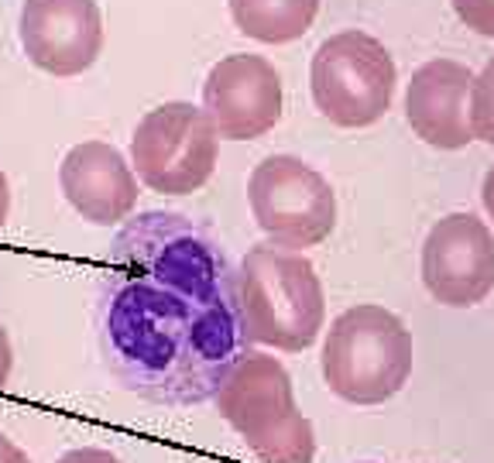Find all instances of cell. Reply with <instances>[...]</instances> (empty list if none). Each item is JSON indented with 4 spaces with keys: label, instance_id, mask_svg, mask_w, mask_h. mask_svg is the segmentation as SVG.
Segmentation results:
<instances>
[{
    "label": "cell",
    "instance_id": "obj_1",
    "mask_svg": "<svg viewBox=\"0 0 494 463\" xmlns=\"http://www.w3.org/2000/svg\"><path fill=\"white\" fill-rule=\"evenodd\" d=\"M97 330L113 381L172 408L213 401L227 370L254 347L223 244L172 209L127 216L113 234Z\"/></svg>",
    "mask_w": 494,
    "mask_h": 463
},
{
    "label": "cell",
    "instance_id": "obj_2",
    "mask_svg": "<svg viewBox=\"0 0 494 463\" xmlns=\"http://www.w3.org/2000/svg\"><path fill=\"white\" fill-rule=\"evenodd\" d=\"M237 295L254 347L302 354L326 330V292L302 251L272 240L251 247L237 265Z\"/></svg>",
    "mask_w": 494,
    "mask_h": 463
},
{
    "label": "cell",
    "instance_id": "obj_3",
    "mask_svg": "<svg viewBox=\"0 0 494 463\" xmlns=\"http://www.w3.org/2000/svg\"><path fill=\"white\" fill-rule=\"evenodd\" d=\"M220 419L261 463H312L316 429L296 401V384L285 364L265 350H247L216 395Z\"/></svg>",
    "mask_w": 494,
    "mask_h": 463
},
{
    "label": "cell",
    "instance_id": "obj_4",
    "mask_svg": "<svg viewBox=\"0 0 494 463\" xmlns=\"http://www.w3.org/2000/svg\"><path fill=\"white\" fill-rule=\"evenodd\" d=\"M412 333L401 316L378 305L361 302L343 309L319 350V370L326 388L347 405H385L412 377Z\"/></svg>",
    "mask_w": 494,
    "mask_h": 463
},
{
    "label": "cell",
    "instance_id": "obj_5",
    "mask_svg": "<svg viewBox=\"0 0 494 463\" xmlns=\"http://www.w3.org/2000/svg\"><path fill=\"white\" fill-rule=\"evenodd\" d=\"M395 83L398 69L392 52L361 28L330 35L316 48L309 66V90L316 110L343 131L378 124L392 110Z\"/></svg>",
    "mask_w": 494,
    "mask_h": 463
},
{
    "label": "cell",
    "instance_id": "obj_6",
    "mask_svg": "<svg viewBox=\"0 0 494 463\" xmlns=\"http://www.w3.org/2000/svg\"><path fill=\"white\" fill-rule=\"evenodd\" d=\"M220 134L206 110L186 100H169L148 110L131 138V169L137 182L158 196H193L213 179Z\"/></svg>",
    "mask_w": 494,
    "mask_h": 463
},
{
    "label": "cell",
    "instance_id": "obj_7",
    "mask_svg": "<svg viewBox=\"0 0 494 463\" xmlns=\"http://www.w3.org/2000/svg\"><path fill=\"white\" fill-rule=\"evenodd\" d=\"M247 206L261 234L289 251L323 244L336 230L330 179L296 155H268L247 179Z\"/></svg>",
    "mask_w": 494,
    "mask_h": 463
},
{
    "label": "cell",
    "instance_id": "obj_8",
    "mask_svg": "<svg viewBox=\"0 0 494 463\" xmlns=\"http://www.w3.org/2000/svg\"><path fill=\"white\" fill-rule=\"evenodd\" d=\"M422 285L439 305H481L494 292V230L474 213L439 216L422 240Z\"/></svg>",
    "mask_w": 494,
    "mask_h": 463
},
{
    "label": "cell",
    "instance_id": "obj_9",
    "mask_svg": "<svg viewBox=\"0 0 494 463\" xmlns=\"http://www.w3.org/2000/svg\"><path fill=\"white\" fill-rule=\"evenodd\" d=\"M282 76L265 55H223L202 83V110L220 141H254L282 120Z\"/></svg>",
    "mask_w": 494,
    "mask_h": 463
},
{
    "label": "cell",
    "instance_id": "obj_10",
    "mask_svg": "<svg viewBox=\"0 0 494 463\" xmlns=\"http://www.w3.org/2000/svg\"><path fill=\"white\" fill-rule=\"evenodd\" d=\"M21 52L55 79L83 76L103 52V14L97 0H24L17 17Z\"/></svg>",
    "mask_w": 494,
    "mask_h": 463
},
{
    "label": "cell",
    "instance_id": "obj_11",
    "mask_svg": "<svg viewBox=\"0 0 494 463\" xmlns=\"http://www.w3.org/2000/svg\"><path fill=\"white\" fill-rule=\"evenodd\" d=\"M66 202L93 227H120L141 196V182L120 148L106 141H79L59 165Z\"/></svg>",
    "mask_w": 494,
    "mask_h": 463
},
{
    "label": "cell",
    "instance_id": "obj_12",
    "mask_svg": "<svg viewBox=\"0 0 494 463\" xmlns=\"http://www.w3.org/2000/svg\"><path fill=\"white\" fill-rule=\"evenodd\" d=\"M474 73L453 59H429L412 73L405 90V120L429 148L460 151L474 141L471 131Z\"/></svg>",
    "mask_w": 494,
    "mask_h": 463
},
{
    "label": "cell",
    "instance_id": "obj_13",
    "mask_svg": "<svg viewBox=\"0 0 494 463\" xmlns=\"http://www.w3.org/2000/svg\"><path fill=\"white\" fill-rule=\"evenodd\" d=\"M240 35L261 45H289L302 38L323 0H227Z\"/></svg>",
    "mask_w": 494,
    "mask_h": 463
},
{
    "label": "cell",
    "instance_id": "obj_14",
    "mask_svg": "<svg viewBox=\"0 0 494 463\" xmlns=\"http://www.w3.org/2000/svg\"><path fill=\"white\" fill-rule=\"evenodd\" d=\"M471 131L477 141L494 144V59L474 76L471 86Z\"/></svg>",
    "mask_w": 494,
    "mask_h": 463
},
{
    "label": "cell",
    "instance_id": "obj_15",
    "mask_svg": "<svg viewBox=\"0 0 494 463\" xmlns=\"http://www.w3.org/2000/svg\"><path fill=\"white\" fill-rule=\"evenodd\" d=\"M453 10L471 31L494 38V0H453Z\"/></svg>",
    "mask_w": 494,
    "mask_h": 463
},
{
    "label": "cell",
    "instance_id": "obj_16",
    "mask_svg": "<svg viewBox=\"0 0 494 463\" xmlns=\"http://www.w3.org/2000/svg\"><path fill=\"white\" fill-rule=\"evenodd\" d=\"M55 463H124L117 453L103 450V446H76V450H66Z\"/></svg>",
    "mask_w": 494,
    "mask_h": 463
},
{
    "label": "cell",
    "instance_id": "obj_17",
    "mask_svg": "<svg viewBox=\"0 0 494 463\" xmlns=\"http://www.w3.org/2000/svg\"><path fill=\"white\" fill-rule=\"evenodd\" d=\"M10 370H14V347H10L7 326L0 323V388L10 381Z\"/></svg>",
    "mask_w": 494,
    "mask_h": 463
},
{
    "label": "cell",
    "instance_id": "obj_18",
    "mask_svg": "<svg viewBox=\"0 0 494 463\" xmlns=\"http://www.w3.org/2000/svg\"><path fill=\"white\" fill-rule=\"evenodd\" d=\"M0 463H31V457H28L10 436L0 433Z\"/></svg>",
    "mask_w": 494,
    "mask_h": 463
},
{
    "label": "cell",
    "instance_id": "obj_19",
    "mask_svg": "<svg viewBox=\"0 0 494 463\" xmlns=\"http://www.w3.org/2000/svg\"><path fill=\"white\" fill-rule=\"evenodd\" d=\"M481 202H484V209H488V216H491V227H494V165L488 169V176H484V185H481Z\"/></svg>",
    "mask_w": 494,
    "mask_h": 463
},
{
    "label": "cell",
    "instance_id": "obj_20",
    "mask_svg": "<svg viewBox=\"0 0 494 463\" xmlns=\"http://www.w3.org/2000/svg\"><path fill=\"white\" fill-rule=\"evenodd\" d=\"M7 216H10V182H7V176L0 172V230H3Z\"/></svg>",
    "mask_w": 494,
    "mask_h": 463
},
{
    "label": "cell",
    "instance_id": "obj_21",
    "mask_svg": "<svg viewBox=\"0 0 494 463\" xmlns=\"http://www.w3.org/2000/svg\"><path fill=\"white\" fill-rule=\"evenodd\" d=\"M368 463H385V460H368Z\"/></svg>",
    "mask_w": 494,
    "mask_h": 463
}]
</instances>
